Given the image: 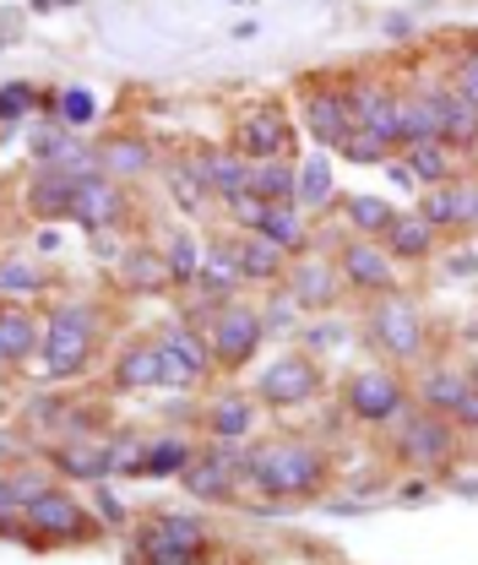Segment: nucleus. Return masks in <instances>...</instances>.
<instances>
[{
	"instance_id": "nucleus-1",
	"label": "nucleus",
	"mask_w": 478,
	"mask_h": 565,
	"mask_svg": "<svg viewBox=\"0 0 478 565\" xmlns=\"http://www.w3.org/2000/svg\"><path fill=\"white\" fill-rule=\"evenodd\" d=\"M240 479L256 484L267 500H305V494L327 490L332 457L321 446H310V440H267V446L245 451Z\"/></svg>"
},
{
	"instance_id": "nucleus-2",
	"label": "nucleus",
	"mask_w": 478,
	"mask_h": 565,
	"mask_svg": "<svg viewBox=\"0 0 478 565\" xmlns=\"http://www.w3.org/2000/svg\"><path fill=\"white\" fill-rule=\"evenodd\" d=\"M359 327H364V343L381 349L386 364H424V353H429V321H424V310L413 305L403 288L370 299Z\"/></svg>"
},
{
	"instance_id": "nucleus-3",
	"label": "nucleus",
	"mask_w": 478,
	"mask_h": 565,
	"mask_svg": "<svg viewBox=\"0 0 478 565\" xmlns=\"http://www.w3.org/2000/svg\"><path fill=\"white\" fill-rule=\"evenodd\" d=\"M413 408V386L397 375V364L375 359V364H359L342 375V414L364 429H386Z\"/></svg>"
},
{
	"instance_id": "nucleus-4",
	"label": "nucleus",
	"mask_w": 478,
	"mask_h": 565,
	"mask_svg": "<svg viewBox=\"0 0 478 565\" xmlns=\"http://www.w3.org/2000/svg\"><path fill=\"white\" fill-rule=\"evenodd\" d=\"M98 343V310L93 305H61L44 327V375L50 381H76Z\"/></svg>"
},
{
	"instance_id": "nucleus-5",
	"label": "nucleus",
	"mask_w": 478,
	"mask_h": 565,
	"mask_svg": "<svg viewBox=\"0 0 478 565\" xmlns=\"http://www.w3.org/2000/svg\"><path fill=\"white\" fill-rule=\"evenodd\" d=\"M22 527L33 539V550H50V544H87L93 539V516L87 505L66 490H39L22 500Z\"/></svg>"
},
{
	"instance_id": "nucleus-6",
	"label": "nucleus",
	"mask_w": 478,
	"mask_h": 565,
	"mask_svg": "<svg viewBox=\"0 0 478 565\" xmlns=\"http://www.w3.org/2000/svg\"><path fill=\"white\" fill-rule=\"evenodd\" d=\"M457 424L446 414H429V408H408L397 419V435H392V451L408 462V468H424V473H440L457 462Z\"/></svg>"
},
{
	"instance_id": "nucleus-7",
	"label": "nucleus",
	"mask_w": 478,
	"mask_h": 565,
	"mask_svg": "<svg viewBox=\"0 0 478 565\" xmlns=\"http://www.w3.org/2000/svg\"><path fill=\"white\" fill-rule=\"evenodd\" d=\"M321 381H327V370H321L316 353L288 349L256 375V403H262V408H277V414H283V408H305V403L321 392Z\"/></svg>"
},
{
	"instance_id": "nucleus-8",
	"label": "nucleus",
	"mask_w": 478,
	"mask_h": 565,
	"mask_svg": "<svg viewBox=\"0 0 478 565\" xmlns=\"http://www.w3.org/2000/svg\"><path fill=\"white\" fill-rule=\"evenodd\" d=\"M206 343H212L217 370H240V364H251V359L262 353V343H267V321H262L256 305L229 299V305L206 321Z\"/></svg>"
},
{
	"instance_id": "nucleus-9",
	"label": "nucleus",
	"mask_w": 478,
	"mask_h": 565,
	"mask_svg": "<svg viewBox=\"0 0 478 565\" xmlns=\"http://www.w3.org/2000/svg\"><path fill=\"white\" fill-rule=\"evenodd\" d=\"M338 273L348 294H364V299H381V294H397L403 288V273L397 262L386 256L381 239H364V234H348L338 245Z\"/></svg>"
},
{
	"instance_id": "nucleus-10",
	"label": "nucleus",
	"mask_w": 478,
	"mask_h": 565,
	"mask_svg": "<svg viewBox=\"0 0 478 565\" xmlns=\"http://www.w3.org/2000/svg\"><path fill=\"white\" fill-rule=\"evenodd\" d=\"M283 288H288V299H294L299 310H310V316H327L342 294H348V288H342V273H338V256H327L321 245H310L305 256L288 262Z\"/></svg>"
},
{
	"instance_id": "nucleus-11",
	"label": "nucleus",
	"mask_w": 478,
	"mask_h": 565,
	"mask_svg": "<svg viewBox=\"0 0 478 565\" xmlns=\"http://www.w3.org/2000/svg\"><path fill=\"white\" fill-rule=\"evenodd\" d=\"M234 152L245 163H267V158H294V126H288V109L283 104H251L240 120H234Z\"/></svg>"
},
{
	"instance_id": "nucleus-12",
	"label": "nucleus",
	"mask_w": 478,
	"mask_h": 565,
	"mask_svg": "<svg viewBox=\"0 0 478 565\" xmlns=\"http://www.w3.org/2000/svg\"><path fill=\"white\" fill-rule=\"evenodd\" d=\"M158 349H163L169 386H174V392H191L196 381H206V375L217 370L212 343H206V327L196 332L191 321H163V327H158Z\"/></svg>"
},
{
	"instance_id": "nucleus-13",
	"label": "nucleus",
	"mask_w": 478,
	"mask_h": 565,
	"mask_svg": "<svg viewBox=\"0 0 478 565\" xmlns=\"http://www.w3.org/2000/svg\"><path fill=\"white\" fill-rule=\"evenodd\" d=\"M299 120L305 131L321 141V152H342V141L353 137V109H348V93L342 87H321V82H305L299 93Z\"/></svg>"
},
{
	"instance_id": "nucleus-14",
	"label": "nucleus",
	"mask_w": 478,
	"mask_h": 565,
	"mask_svg": "<svg viewBox=\"0 0 478 565\" xmlns=\"http://www.w3.org/2000/svg\"><path fill=\"white\" fill-rule=\"evenodd\" d=\"M418 217L435 228V234H463L478 223V180H446L435 191L418 196Z\"/></svg>"
},
{
	"instance_id": "nucleus-15",
	"label": "nucleus",
	"mask_w": 478,
	"mask_h": 565,
	"mask_svg": "<svg viewBox=\"0 0 478 565\" xmlns=\"http://www.w3.org/2000/svg\"><path fill=\"white\" fill-rule=\"evenodd\" d=\"M342 93H348V109H353L359 131L397 147V104H403V93H392L386 82H348Z\"/></svg>"
},
{
	"instance_id": "nucleus-16",
	"label": "nucleus",
	"mask_w": 478,
	"mask_h": 565,
	"mask_svg": "<svg viewBox=\"0 0 478 565\" xmlns=\"http://www.w3.org/2000/svg\"><path fill=\"white\" fill-rule=\"evenodd\" d=\"M234 446L240 440H223V451H196V462L180 473V484L196 500H212V505L234 500V479H240V462H245V451L234 457Z\"/></svg>"
},
{
	"instance_id": "nucleus-17",
	"label": "nucleus",
	"mask_w": 478,
	"mask_h": 565,
	"mask_svg": "<svg viewBox=\"0 0 478 565\" xmlns=\"http://www.w3.org/2000/svg\"><path fill=\"white\" fill-rule=\"evenodd\" d=\"M474 392V381H468V364H452V359H435V364H424V375L413 381V403L418 408H429V414H457V403Z\"/></svg>"
},
{
	"instance_id": "nucleus-18",
	"label": "nucleus",
	"mask_w": 478,
	"mask_h": 565,
	"mask_svg": "<svg viewBox=\"0 0 478 565\" xmlns=\"http://www.w3.org/2000/svg\"><path fill=\"white\" fill-rule=\"evenodd\" d=\"M120 217H126V191L109 185V174H87V180H76L71 223H82V228H115Z\"/></svg>"
},
{
	"instance_id": "nucleus-19",
	"label": "nucleus",
	"mask_w": 478,
	"mask_h": 565,
	"mask_svg": "<svg viewBox=\"0 0 478 565\" xmlns=\"http://www.w3.org/2000/svg\"><path fill=\"white\" fill-rule=\"evenodd\" d=\"M240 288H245V273H240V245H234V239H212V245H206L202 273H196V294L212 299V305H229Z\"/></svg>"
},
{
	"instance_id": "nucleus-20",
	"label": "nucleus",
	"mask_w": 478,
	"mask_h": 565,
	"mask_svg": "<svg viewBox=\"0 0 478 565\" xmlns=\"http://www.w3.org/2000/svg\"><path fill=\"white\" fill-rule=\"evenodd\" d=\"M109 381H115V392H158V386H169V364H163L158 338H152V343H131V349H120Z\"/></svg>"
},
{
	"instance_id": "nucleus-21",
	"label": "nucleus",
	"mask_w": 478,
	"mask_h": 565,
	"mask_svg": "<svg viewBox=\"0 0 478 565\" xmlns=\"http://www.w3.org/2000/svg\"><path fill=\"white\" fill-rule=\"evenodd\" d=\"M435 109H440V141L463 158V152H478V104H468L452 82L435 87Z\"/></svg>"
},
{
	"instance_id": "nucleus-22",
	"label": "nucleus",
	"mask_w": 478,
	"mask_h": 565,
	"mask_svg": "<svg viewBox=\"0 0 478 565\" xmlns=\"http://www.w3.org/2000/svg\"><path fill=\"white\" fill-rule=\"evenodd\" d=\"M39 349V321L22 310V305H0V375H11V370H22L28 359Z\"/></svg>"
},
{
	"instance_id": "nucleus-23",
	"label": "nucleus",
	"mask_w": 478,
	"mask_h": 565,
	"mask_svg": "<svg viewBox=\"0 0 478 565\" xmlns=\"http://www.w3.org/2000/svg\"><path fill=\"white\" fill-rule=\"evenodd\" d=\"M202 429L212 440H245V435L256 429V397H245V392L212 397L202 408Z\"/></svg>"
},
{
	"instance_id": "nucleus-24",
	"label": "nucleus",
	"mask_w": 478,
	"mask_h": 565,
	"mask_svg": "<svg viewBox=\"0 0 478 565\" xmlns=\"http://www.w3.org/2000/svg\"><path fill=\"white\" fill-rule=\"evenodd\" d=\"M191 462H196V446H191L185 435H152V440L141 446V462L131 479H180Z\"/></svg>"
},
{
	"instance_id": "nucleus-25",
	"label": "nucleus",
	"mask_w": 478,
	"mask_h": 565,
	"mask_svg": "<svg viewBox=\"0 0 478 565\" xmlns=\"http://www.w3.org/2000/svg\"><path fill=\"white\" fill-rule=\"evenodd\" d=\"M435 239H440V234H435L418 212H397L392 228L381 234V245H386V256H392L397 267H403V262H429V256H435Z\"/></svg>"
},
{
	"instance_id": "nucleus-26",
	"label": "nucleus",
	"mask_w": 478,
	"mask_h": 565,
	"mask_svg": "<svg viewBox=\"0 0 478 565\" xmlns=\"http://www.w3.org/2000/svg\"><path fill=\"white\" fill-rule=\"evenodd\" d=\"M202 174H206V185H212L217 202L251 196V163H245L234 147H202Z\"/></svg>"
},
{
	"instance_id": "nucleus-27",
	"label": "nucleus",
	"mask_w": 478,
	"mask_h": 565,
	"mask_svg": "<svg viewBox=\"0 0 478 565\" xmlns=\"http://www.w3.org/2000/svg\"><path fill=\"white\" fill-rule=\"evenodd\" d=\"M418 141H440V109H435V87L403 93V104H397V147H418Z\"/></svg>"
},
{
	"instance_id": "nucleus-28",
	"label": "nucleus",
	"mask_w": 478,
	"mask_h": 565,
	"mask_svg": "<svg viewBox=\"0 0 478 565\" xmlns=\"http://www.w3.org/2000/svg\"><path fill=\"white\" fill-rule=\"evenodd\" d=\"M251 196L267 202V207H294L299 202V169H294V158L251 163Z\"/></svg>"
},
{
	"instance_id": "nucleus-29",
	"label": "nucleus",
	"mask_w": 478,
	"mask_h": 565,
	"mask_svg": "<svg viewBox=\"0 0 478 565\" xmlns=\"http://www.w3.org/2000/svg\"><path fill=\"white\" fill-rule=\"evenodd\" d=\"M71 202H76V174H66L61 163H50V169L33 174L28 212H39V217H71Z\"/></svg>"
},
{
	"instance_id": "nucleus-30",
	"label": "nucleus",
	"mask_w": 478,
	"mask_h": 565,
	"mask_svg": "<svg viewBox=\"0 0 478 565\" xmlns=\"http://www.w3.org/2000/svg\"><path fill=\"white\" fill-rule=\"evenodd\" d=\"M55 473H66V479H82V484H104L109 473H115V457H109V446L98 451V446H82V440H66L55 457Z\"/></svg>"
},
{
	"instance_id": "nucleus-31",
	"label": "nucleus",
	"mask_w": 478,
	"mask_h": 565,
	"mask_svg": "<svg viewBox=\"0 0 478 565\" xmlns=\"http://www.w3.org/2000/svg\"><path fill=\"white\" fill-rule=\"evenodd\" d=\"M98 169L109 174V180H137L152 169V147L141 137H109L98 147Z\"/></svg>"
},
{
	"instance_id": "nucleus-32",
	"label": "nucleus",
	"mask_w": 478,
	"mask_h": 565,
	"mask_svg": "<svg viewBox=\"0 0 478 565\" xmlns=\"http://www.w3.org/2000/svg\"><path fill=\"white\" fill-rule=\"evenodd\" d=\"M256 234H262V239H273L288 262L310 250V223H305V212L299 207H267V217H262V228H256Z\"/></svg>"
},
{
	"instance_id": "nucleus-33",
	"label": "nucleus",
	"mask_w": 478,
	"mask_h": 565,
	"mask_svg": "<svg viewBox=\"0 0 478 565\" xmlns=\"http://www.w3.org/2000/svg\"><path fill=\"white\" fill-rule=\"evenodd\" d=\"M338 202V185H332V158L327 152H310L305 163H299V212H327Z\"/></svg>"
},
{
	"instance_id": "nucleus-34",
	"label": "nucleus",
	"mask_w": 478,
	"mask_h": 565,
	"mask_svg": "<svg viewBox=\"0 0 478 565\" xmlns=\"http://www.w3.org/2000/svg\"><path fill=\"white\" fill-rule=\"evenodd\" d=\"M141 533H152V539H163V544H180V550L206 555V522L202 516H191V511H158V516H147V522H141Z\"/></svg>"
},
{
	"instance_id": "nucleus-35",
	"label": "nucleus",
	"mask_w": 478,
	"mask_h": 565,
	"mask_svg": "<svg viewBox=\"0 0 478 565\" xmlns=\"http://www.w3.org/2000/svg\"><path fill=\"white\" fill-rule=\"evenodd\" d=\"M120 282L126 288H137V294H158V288H174L169 282V262H163V250H152V245H131L126 250V262H120Z\"/></svg>"
},
{
	"instance_id": "nucleus-36",
	"label": "nucleus",
	"mask_w": 478,
	"mask_h": 565,
	"mask_svg": "<svg viewBox=\"0 0 478 565\" xmlns=\"http://www.w3.org/2000/svg\"><path fill=\"white\" fill-rule=\"evenodd\" d=\"M403 152H408L413 180H418L424 191H435V185H446V180L457 174V152H452L446 141H418V147H403Z\"/></svg>"
},
{
	"instance_id": "nucleus-37",
	"label": "nucleus",
	"mask_w": 478,
	"mask_h": 565,
	"mask_svg": "<svg viewBox=\"0 0 478 565\" xmlns=\"http://www.w3.org/2000/svg\"><path fill=\"white\" fill-rule=\"evenodd\" d=\"M234 245H240V273H245V282H277L288 273V256L277 250L273 239L251 234V239H234Z\"/></svg>"
},
{
	"instance_id": "nucleus-38",
	"label": "nucleus",
	"mask_w": 478,
	"mask_h": 565,
	"mask_svg": "<svg viewBox=\"0 0 478 565\" xmlns=\"http://www.w3.org/2000/svg\"><path fill=\"white\" fill-rule=\"evenodd\" d=\"M342 217H348V228H353V234H364V239H381V234L392 228L397 207H392L386 196H348V202H342Z\"/></svg>"
},
{
	"instance_id": "nucleus-39",
	"label": "nucleus",
	"mask_w": 478,
	"mask_h": 565,
	"mask_svg": "<svg viewBox=\"0 0 478 565\" xmlns=\"http://www.w3.org/2000/svg\"><path fill=\"white\" fill-rule=\"evenodd\" d=\"M169 191H174V202L185 212H202L206 196H212V185H206L202 174V158H180V163H169Z\"/></svg>"
},
{
	"instance_id": "nucleus-40",
	"label": "nucleus",
	"mask_w": 478,
	"mask_h": 565,
	"mask_svg": "<svg viewBox=\"0 0 478 565\" xmlns=\"http://www.w3.org/2000/svg\"><path fill=\"white\" fill-rule=\"evenodd\" d=\"M163 262H169V282H174V288H196V273H202L206 250L196 245V234H174L169 250H163Z\"/></svg>"
},
{
	"instance_id": "nucleus-41",
	"label": "nucleus",
	"mask_w": 478,
	"mask_h": 565,
	"mask_svg": "<svg viewBox=\"0 0 478 565\" xmlns=\"http://www.w3.org/2000/svg\"><path fill=\"white\" fill-rule=\"evenodd\" d=\"M39 288H44V273L33 262H22V256H6L0 262V299H28Z\"/></svg>"
},
{
	"instance_id": "nucleus-42",
	"label": "nucleus",
	"mask_w": 478,
	"mask_h": 565,
	"mask_svg": "<svg viewBox=\"0 0 478 565\" xmlns=\"http://www.w3.org/2000/svg\"><path fill=\"white\" fill-rule=\"evenodd\" d=\"M262 321H267V338H294L299 332V305L288 299V288L273 294V305L262 310Z\"/></svg>"
},
{
	"instance_id": "nucleus-43",
	"label": "nucleus",
	"mask_w": 478,
	"mask_h": 565,
	"mask_svg": "<svg viewBox=\"0 0 478 565\" xmlns=\"http://www.w3.org/2000/svg\"><path fill=\"white\" fill-rule=\"evenodd\" d=\"M55 115H61L66 126H93L98 104H93V93H87V87H66V93L55 98Z\"/></svg>"
},
{
	"instance_id": "nucleus-44",
	"label": "nucleus",
	"mask_w": 478,
	"mask_h": 565,
	"mask_svg": "<svg viewBox=\"0 0 478 565\" xmlns=\"http://www.w3.org/2000/svg\"><path fill=\"white\" fill-rule=\"evenodd\" d=\"M452 87H457L468 104H478V39L457 55V66H452Z\"/></svg>"
},
{
	"instance_id": "nucleus-45",
	"label": "nucleus",
	"mask_w": 478,
	"mask_h": 565,
	"mask_svg": "<svg viewBox=\"0 0 478 565\" xmlns=\"http://www.w3.org/2000/svg\"><path fill=\"white\" fill-rule=\"evenodd\" d=\"M33 104H39V93H33L28 82H6V87H0V120H22Z\"/></svg>"
},
{
	"instance_id": "nucleus-46",
	"label": "nucleus",
	"mask_w": 478,
	"mask_h": 565,
	"mask_svg": "<svg viewBox=\"0 0 478 565\" xmlns=\"http://www.w3.org/2000/svg\"><path fill=\"white\" fill-rule=\"evenodd\" d=\"M386 141L381 137H370V131H353V137L342 141V158H353V163H386Z\"/></svg>"
},
{
	"instance_id": "nucleus-47",
	"label": "nucleus",
	"mask_w": 478,
	"mask_h": 565,
	"mask_svg": "<svg viewBox=\"0 0 478 565\" xmlns=\"http://www.w3.org/2000/svg\"><path fill=\"white\" fill-rule=\"evenodd\" d=\"M223 207H229V223H234V228H251V234H256L262 217H267V202H256V196H234V202H223Z\"/></svg>"
},
{
	"instance_id": "nucleus-48",
	"label": "nucleus",
	"mask_w": 478,
	"mask_h": 565,
	"mask_svg": "<svg viewBox=\"0 0 478 565\" xmlns=\"http://www.w3.org/2000/svg\"><path fill=\"white\" fill-rule=\"evenodd\" d=\"M93 500H98V522H109V527H126V505H120V494L109 490V484H98V490H93Z\"/></svg>"
},
{
	"instance_id": "nucleus-49",
	"label": "nucleus",
	"mask_w": 478,
	"mask_h": 565,
	"mask_svg": "<svg viewBox=\"0 0 478 565\" xmlns=\"http://www.w3.org/2000/svg\"><path fill=\"white\" fill-rule=\"evenodd\" d=\"M342 338H348V332H342L338 321H316V332H305V353H321V349H338Z\"/></svg>"
},
{
	"instance_id": "nucleus-50",
	"label": "nucleus",
	"mask_w": 478,
	"mask_h": 565,
	"mask_svg": "<svg viewBox=\"0 0 478 565\" xmlns=\"http://www.w3.org/2000/svg\"><path fill=\"white\" fill-rule=\"evenodd\" d=\"M452 424H457L463 435H478V386L468 392V397H463V403H457V414H452Z\"/></svg>"
},
{
	"instance_id": "nucleus-51",
	"label": "nucleus",
	"mask_w": 478,
	"mask_h": 565,
	"mask_svg": "<svg viewBox=\"0 0 478 565\" xmlns=\"http://www.w3.org/2000/svg\"><path fill=\"white\" fill-rule=\"evenodd\" d=\"M11 511H22V484L0 473V516H11Z\"/></svg>"
},
{
	"instance_id": "nucleus-52",
	"label": "nucleus",
	"mask_w": 478,
	"mask_h": 565,
	"mask_svg": "<svg viewBox=\"0 0 478 565\" xmlns=\"http://www.w3.org/2000/svg\"><path fill=\"white\" fill-rule=\"evenodd\" d=\"M424 490H429V484H424V479H408V484H403V500H408V505H418V500H424Z\"/></svg>"
},
{
	"instance_id": "nucleus-53",
	"label": "nucleus",
	"mask_w": 478,
	"mask_h": 565,
	"mask_svg": "<svg viewBox=\"0 0 478 565\" xmlns=\"http://www.w3.org/2000/svg\"><path fill=\"white\" fill-rule=\"evenodd\" d=\"M468 381H474V386H478V359H468Z\"/></svg>"
},
{
	"instance_id": "nucleus-54",
	"label": "nucleus",
	"mask_w": 478,
	"mask_h": 565,
	"mask_svg": "<svg viewBox=\"0 0 478 565\" xmlns=\"http://www.w3.org/2000/svg\"><path fill=\"white\" fill-rule=\"evenodd\" d=\"M474 163H478V152H474Z\"/></svg>"
}]
</instances>
